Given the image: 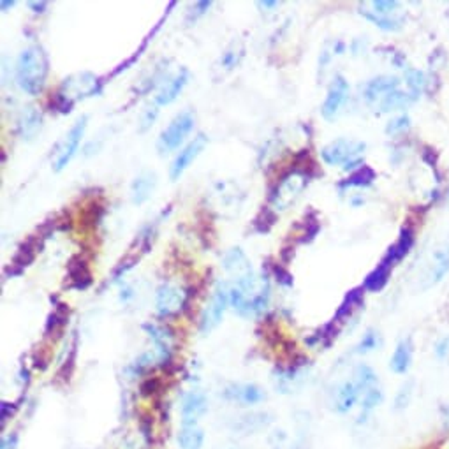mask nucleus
<instances>
[{
    "label": "nucleus",
    "mask_w": 449,
    "mask_h": 449,
    "mask_svg": "<svg viewBox=\"0 0 449 449\" xmlns=\"http://www.w3.org/2000/svg\"><path fill=\"white\" fill-rule=\"evenodd\" d=\"M49 73V60L44 48L32 44L20 53L16 62L18 87L28 95H39L44 90Z\"/></svg>",
    "instance_id": "f257e3e1"
},
{
    "label": "nucleus",
    "mask_w": 449,
    "mask_h": 449,
    "mask_svg": "<svg viewBox=\"0 0 449 449\" xmlns=\"http://www.w3.org/2000/svg\"><path fill=\"white\" fill-rule=\"evenodd\" d=\"M366 150V143L347 138H338L331 141L321 150V159L328 166H342L344 171H352L363 167V153Z\"/></svg>",
    "instance_id": "f03ea898"
},
{
    "label": "nucleus",
    "mask_w": 449,
    "mask_h": 449,
    "mask_svg": "<svg viewBox=\"0 0 449 449\" xmlns=\"http://www.w3.org/2000/svg\"><path fill=\"white\" fill-rule=\"evenodd\" d=\"M194 124L196 116L191 109H185V112L178 113V115L171 120L169 126L160 133L159 141H157V150L160 152V155L174 152V150L180 147L185 141V138L192 133Z\"/></svg>",
    "instance_id": "7ed1b4c3"
},
{
    "label": "nucleus",
    "mask_w": 449,
    "mask_h": 449,
    "mask_svg": "<svg viewBox=\"0 0 449 449\" xmlns=\"http://www.w3.org/2000/svg\"><path fill=\"white\" fill-rule=\"evenodd\" d=\"M310 178H312V174L309 173V169L299 166L293 167V169L287 171V173L277 181L270 199H272V203L277 208H286V206L291 205V201L297 198L299 192L305 188V185L309 184Z\"/></svg>",
    "instance_id": "20e7f679"
},
{
    "label": "nucleus",
    "mask_w": 449,
    "mask_h": 449,
    "mask_svg": "<svg viewBox=\"0 0 449 449\" xmlns=\"http://www.w3.org/2000/svg\"><path fill=\"white\" fill-rule=\"evenodd\" d=\"M87 124H88V116L83 115L81 119L76 120V124L71 127V131L66 134V138L60 141L59 150H56L55 160H53V169L62 171L64 167H66L67 164L73 160V157L76 155L78 148H80L81 140H83V136H85Z\"/></svg>",
    "instance_id": "39448f33"
},
{
    "label": "nucleus",
    "mask_w": 449,
    "mask_h": 449,
    "mask_svg": "<svg viewBox=\"0 0 449 449\" xmlns=\"http://www.w3.org/2000/svg\"><path fill=\"white\" fill-rule=\"evenodd\" d=\"M227 305H229V287H227V284H220L201 313L199 330H201L203 335H208L210 331H213L219 326L224 313H226Z\"/></svg>",
    "instance_id": "423d86ee"
},
{
    "label": "nucleus",
    "mask_w": 449,
    "mask_h": 449,
    "mask_svg": "<svg viewBox=\"0 0 449 449\" xmlns=\"http://www.w3.org/2000/svg\"><path fill=\"white\" fill-rule=\"evenodd\" d=\"M191 298V293H185L184 289L171 286V284H160L157 287L155 306L159 317L176 316L181 309H185Z\"/></svg>",
    "instance_id": "0eeeda50"
},
{
    "label": "nucleus",
    "mask_w": 449,
    "mask_h": 449,
    "mask_svg": "<svg viewBox=\"0 0 449 449\" xmlns=\"http://www.w3.org/2000/svg\"><path fill=\"white\" fill-rule=\"evenodd\" d=\"M349 99V81L345 80L342 74H335V78L331 80L330 88H328L326 99H324L323 106H321V115L324 120L331 122L338 116L340 109L344 108V104Z\"/></svg>",
    "instance_id": "6e6552de"
},
{
    "label": "nucleus",
    "mask_w": 449,
    "mask_h": 449,
    "mask_svg": "<svg viewBox=\"0 0 449 449\" xmlns=\"http://www.w3.org/2000/svg\"><path fill=\"white\" fill-rule=\"evenodd\" d=\"M206 143H208V138H206V134L199 133L198 136H196L194 140H192L191 143L187 145V147L181 148V152L178 153V155L174 157L173 162H171V167H169L171 181L180 180L181 174H184L185 169H187V167L191 166L192 162H194L196 157H198L199 153L203 152V148L206 147Z\"/></svg>",
    "instance_id": "1a4fd4ad"
},
{
    "label": "nucleus",
    "mask_w": 449,
    "mask_h": 449,
    "mask_svg": "<svg viewBox=\"0 0 449 449\" xmlns=\"http://www.w3.org/2000/svg\"><path fill=\"white\" fill-rule=\"evenodd\" d=\"M400 85L402 80L398 76H386V74H383V76L372 78L363 87V101H365V104L369 108H373L384 95L400 88Z\"/></svg>",
    "instance_id": "9d476101"
},
{
    "label": "nucleus",
    "mask_w": 449,
    "mask_h": 449,
    "mask_svg": "<svg viewBox=\"0 0 449 449\" xmlns=\"http://www.w3.org/2000/svg\"><path fill=\"white\" fill-rule=\"evenodd\" d=\"M39 249H41V241H39L37 237H30L27 241H23V244L20 245V249H18L16 254H14L11 265L6 268V277L21 275L23 270L34 263L35 254H37Z\"/></svg>",
    "instance_id": "9b49d317"
},
{
    "label": "nucleus",
    "mask_w": 449,
    "mask_h": 449,
    "mask_svg": "<svg viewBox=\"0 0 449 449\" xmlns=\"http://www.w3.org/2000/svg\"><path fill=\"white\" fill-rule=\"evenodd\" d=\"M188 80H191V73H188L187 67H181L173 78H169V80L162 85V88H160L159 94L155 95V101L153 102H155L157 106L171 104V102L181 94V90L187 87Z\"/></svg>",
    "instance_id": "f8f14e48"
},
{
    "label": "nucleus",
    "mask_w": 449,
    "mask_h": 449,
    "mask_svg": "<svg viewBox=\"0 0 449 449\" xmlns=\"http://www.w3.org/2000/svg\"><path fill=\"white\" fill-rule=\"evenodd\" d=\"M143 330L147 331L148 337L155 344L157 352H159V361L166 363L171 359V351H173V331L167 326H159V324L147 323L143 324Z\"/></svg>",
    "instance_id": "ddd939ff"
},
{
    "label": "nucleus",
    "mask_w": 449,
    "mask_h": 449,
    "mask_svg": "<svg viewBox=\"0 0 449 449\" xmlns=\"http://www.w3.org/2000/svg\"><path fill=\"white\" fill-rule=\"evenodd\" d=\"M224 398L240 402L244 405H256L265 400L266 393L256 384H231L224 391Z\"/></svg>",
    "instance_id": "4468645a"
},
{
    "label": "nucleus",
    "mask_w": 449,
    "mask_h": 449,
    "mask_svg": "<svg viewBox=\"0 0 449 449\" xmlns=\"http://www.w3.org/2000/svg\"><path fill=\"white\" fill-rule=\"evenodd\" d=\"M395 265H397V263H395L390 256H384V258L381 259L379 265L365 277V280H363V289L369 291V293H379V291L386 286L388 280H390L391 270L395 268Z\"/></svg>",
    "instance_id": "2eb2a0df"
},
{
    "label": "nucleus",
    "mask_w": 449,
    "mask_h": 449,
    "mask_svg": "<svg viewBox=\"0 0 449 449\" xmlns=\"http://www.w3.org/2000/svg\"><path fill=\"white\" fill-rule=\"evenodd\" d=\"M412 358H414V344H412L411 337L402 338L390 359L391 372L397 373V376H405L411 370Z\"/></svg>",
    "instance_id": "dca6fc26"
},
{
    "label": "nucleus",
    "mask_w": 449,
    "mask_h": 449,
    "mask_svg": "<svg viewBox=\"0 0 449 449\" xmlns=\"http://www.w3.org/2000/svg\"><path fill=\"white\" fill-rule=\"evenodd\" d=\"M206 397L199 391L185 395L181 404V416H184V426H198V418L206 412Z\"/></svg>",
    "instance_id": "f3484780"
},
{
    "label": "nucleus",
    "mask_w": 449,
    "mask_h": 449,
    "mask_svg": "<svg viewBox=\"0 0 449 449\" xmlns=\"http://www.w3.org/2000/svg\"><path fill=\"white\" fill-rule=\"evenodd\" d=\"M67 275H69V287L76 291H85L92 284V273L88 268L87 259L81 256H74L67 265Z\"/></svg>",
    "instance_id": "a211bd4d"
},
{
    "label": "nucleus",
    "mask_w": 449,
    "mask_h": 449,
    "mask_svg": "<svg viewBox=\"0 0 449 449\" xmlns=\"http://www.w3.org/2000/svg\"><path fill=\"white\" fill-rule=\"evenodd\" d=\"M359 395L361 393L356 388L354 381H345V383L338 384L333 391V409L338 414H345L354 407Z\"/></svg>",
    "instance_id": "6ab92c4d"
},
{
    "label": "nucleus",
    "mask_w": 449,
    "mask_h": 449,
    "mask_svg": "<svg viewBox=\"0 0 449 449\" xmlns=\"http://www.w3.org/2000/svg\"><path fill=\"white\" fill-rule=\"evenodd\" d=\"M416 99L409 94V90H397L390 92V94L384 95L376 106H373V112L376 113H391V112H400V109H407L409 106L414 104Z\"/></svg>",
    "instance_id": "aec40b11"
},
{
    "label": "nucleus",
    "mask_w": 449,
    "mask_h": 449,
    "mask_svg": "<svg viewBox=\"0 0 449 449\" xmlns=\"http://www.w3.org/2000/svg\"><path fill=\"white\" fill-rule=\"evenodd\" d=\"M155 185V173H152V171H143L141 174H138V176L134 178L133 185H131V199H133L134 205H143L145 201H148Z\"/></svg>",
    "instance_id": "412c9836"
},
{
    "label": "nucleus",
    "mask_w": 449,
    "mask_h": 449,
    "mask_svg": "<svg viewBox=\"0 0 449 449\" xmlns=\"http://www.w3.org/2000/svg\"><path fill=\"white\" fill-rule=\"evenodd\" d=\"M42 116L35 108H25L18 119L16 131L23 140H34L37 133L41 131Z\"/></svg>",
    "instance_id": "4be33fe9"
},
{
    "label": "nucleus",
    "mask_w": 449,
    "mask_h": 449,
    "mask_svg": "<svg viewBox=\"0 0 449 449\" xmlns=\"http://www.w3.org/2000/svg\"><path fill=\"white\" fill-rule=\"evenodd\" d=\"M377 180V173L370 166H363L359 169H356L354 173L349 174L345 180L338 181V191L344 192L347 188H366L372 187L373 181Z\"/></svg>",
    "instance_id": "5701e85b"
},
{
    "label": "nucleus",
    "mask_w": 449,
    "mask_h": 449,
    "mask_svg": "<svg viewBox=\"0 0 449 449\" xmlns=\"http://www.w3.org/2000/svg\"><path fill=\"white\" fill-rule=\"evenodd\" d=\"M404 80H405V85H407L409 94H411L416 101H419V97L429 90L430 80L423 71L414 69V67L409 66L407 69L404 71Z\"/></svg>",
    "instance_id": "b1692460"
},
{
    "label": "nucleus",
    "mask_w": 449,
    "mask_h": 449,
    "mask_svg": "<svg viewBox=\"0 0 449 449\" xmlns=\"http://www.w3.org/2000/svg\"><path fill=\"white\" fill-rule=\"evenodd\" d=\"M449 273V247L433 252L432 266L429 268V287L436 286Z\"/></svg>",
    "instance_id": "393cba45"
},
{
    "label": "nucleus",
    "mask_w": 449,
    "mask_h": 449,
    "mask_svg": "<svg viewBox=\"0 0 449 449\" xmlns=\"http://www.w3.org/2000/svg\"><path fill=\"white\" fill-rule=\"evenodd\" d=\"M359 14H361L363 18H365L366 21H370V23L373 25V27L381 28V30L384 32H398L404 28V16H397V18H384V16H377V14H373L372 11L366 9L363 4H359Z\"/></svg>",
    "instance_id": "a878e982"
},
{
    "label": "nucleus",
    "mask_w": 449,
    "mask_h": 449,
    "mask_svg": "<svg viewBox=\"0 0 449 449\" xmlns=\"http://www.w3.org/2000/svg\"><path fill=\"white\" fill-rule=\"evenodd\" d=\"M412 245H414V229H412L411 226H404L402 227L397 244H393L388 249V254H390L395 261L400 263L402 259L411 252Z\"/></svg>",
    "instance_id": "bb28decb"
},
{
    "label": "nucleus",
    "mask_w": 449,
    "mask_h": 449,
    "mask_svg": "<svg viewBox=\"0 0 449 449\" xmlns=\"http://www.w3.org/2000/svg\"><path fill=\"white\" fill-rule=\"evenodd\" d=\"M363 294H365V289L361 287H356V289H351L347 294H345L344 301H342V305L338 306L337 313H335L333 321L335 323H344L345 319H349V316H351L352 312H354L356 306H359L363 303Z\"/></svg>",
    "instance_id": "cd10ccee"
},
{
    "label": "nucleus",
    "mask_w": 449,
    "mask_h": 449,
    "mask_svg": "<svg viewBox=\"0 0 449 449\" xmlns=\"http://www.w3.org/2000/svg\"><path fill=\"white\" fill-rule=\"evenodd\" d=\"M354 384L359 390V393L365 395L366 391L372 390L377 386V376L372 370V366L365 365V363H359L354 369Z\"/></svg>",
    "instance_id": "c85d7f7f"
},
{
    "label": "nucleus",
    "mask_w": 449,
    "mask_h": 449,
    "mask_svg": "<svg viewBox=\"0 0 449 449\" xmlns=\"http://www.w3.org/2000/svg\"><path fill=\"white\" fill-rule=\"evenodd\" d=\"M205 443V433L198 426H184L178 436V444L181 449H201Z\"/></svg>",
    "instance_id": "c756f323"
},
{
    "label": "nucleus",
    "mask_w": 449,
    "mask_h": 449,
    "mask_svg": "<svg viewBox=\"0 0 449 449\" xmlns=\"http://www.w3.org/2000/svg\"><path fill=\"white\" fill-rule=\"evenodd\" d=\"M384 400V393L381 388H372V390L366 391L365 395H363V400H361V414H359L358 418V423H363L366 418H369L370 414L373 412V409L379 407L381 404H383Z\"/></svg>",
    "instance_id": "7c9ffc66"
},
{
    "label": "nucleus",
    "mask_w": 449,
    "mask_h": 449,
    "mask_svg": "<svg viewBox=\"0 0 449 449\" xmlns=\"http://www.w3.org/2000/svg\"><path fill=\"white\" fill-rule=\"evenodd\" d=\"M369 11H372L377 16L397 18L400 16V2L398 0H372L369 4H363Z\"/></svg>",
    "instance_id": "2f4dec72"
},
{
    "label": "nucleus",
    "mask_w": 449,
    "mask_h": 449,
    "mask_svg": "<svg viewBox=\"0 0 449 449\" xmlns=\"http://www.w3.org/2000/svg\"><path fill=\"white\" fill-rule=\"evenodd\" d=\"M381 345H383V340H381L379 331L366 330V333L363 335L361 340H359L358 344H356L354 352H356V354H369V352H372V351H376V349H379Z\"/></svg>",
    "instance_id": "473e14b6"
},
{
    "label": "nucleus",
    "mask_w": 449,
    "mask_h": 449,
    "mask_svg": "<svg viewBox=\"0 0 449 449\" xmlns=\"http://www.w3.org/2000/svg\"><path fill=\"white\" fill-rule=\"evenodd\" d=\"M73 106H74L73 99L60 90L56 92V94H53V97L49 99V108H52V112L60 113V115H67V113L73 112Z\"/></svg>",
    "instance_id": "72a5a7b5"
},
{
    "label": "nucleus",
    "mask_w": 449,
    "mask_h": 449,
    "mask_svg": "<svg viewBox=\"0 0 449 449\" xmlns=\"http://www.w3.org/2000/svg\"><path fill=\"white\" fill-rule=\"evenodd\" d=\"M275 220H277V215L272 212V210L263 208L261 212L258 213V217L254 219V229L261 234L268 233V231L273 227V224H275Z\"/></svg>",
    "instance_id": "f704fd0d"
},
{
    "label": "nucleus",
    "mask_w": 449,
    "mask_h": 449,
    "mask_svg": "<svg viewBox=\"0 0 449 449\" xmlns=\"http://www.w3.org/2000/svg\"><path fill=\"white\" fill-rule=\"evenodd\" d=\"M411 129V116L409 115H398L393 120H390L386 126L388 136H398Z\"/></svg>",
    "instance_id": "c9c22d12"
},
{
    "label": "nucleus",
    "mask_w": 449,
    "mask_h": 449,
    "mask_svg": "<svg viewBox=\"0 0 449 449\" xmlns=\"http://www.w3.org/2000/svg\"><path fill=\"white\" fill-rule=\"evenodd\" d=\"M412 390H414V383H412V381H409V383H405L404 386L400 388V391H398L397 397H395V411H404V409L411 404Z\"/></svg>",
    "instance_id": "e433bc0d"
},
{
    "label": "nucleus",
    "mask_w": 449,
    "mask_h": 449,
    "mask_svg": "<svg viewBox=\"0 0 449 449\" xmlns=\"http://www.w3.org/2000/svg\"><path fill=\"white\" fill-rule=\"evenodd\" d=\"M212 7V0H201V2H196L192 6V9L187 14V23H194L198 18H201L203 14H206V11Z\"/></svg>",
    "instance_id": "4c0bfd02"
},
{
    "label": "nucleus",
    "mask_w": 449,
    "mask_h": 449,
    "mask_svg": "<svg viewBox=\"0 0 449 449\" xmlns=\"http://www.w3.org/2000/svg\"><path fill=\"white\" fill-rule=\"evenodd\" d=\"M272 272H273V275H275L277 282H279L280 286H286V287L293 286V275H291V273L287 272V270L284 268L282 265H279V263H277V265H273Z\"/></svg>",
    "instance_id": "58836bf2"
},
{
    "label": "nucleus",
    "mask_w": 449,
    "mask_h": 449,
    "mask_svg": "<svg viewBox=\"0 0 449 449\" xmlns=\"http://www.w3.org/2000/svg\"><path fill=\"white\" fill-rule=\"evenodd\" d=\"M159 106L153 102V106H148L147 109H145L143 116H141V131H147L150 126H153V122H155L157 115H159Z\"/></svg>",
    "instance_id": "ea45409f"
},
{
    "label": "nucleus",
    "mask_w": 449,
    "mask_h": 449,
    "mask_svg": "<svg viewBox=\"0 0 449 449\" xmlns=\"http://www.w3.org/2000/svg\"><path fill=\"white\" fill-rule=\"evenodd\" d=\"M433 354L437 359L444 361L449 358V337H443L441 340H437L436 347H433Z\"/></svg>",
    "instance_id": "a19ab883"
},
{
    "label": "nucleus",
    "mask_w": 449,
    "mask_h": 449,
    "mask_svg": "<svg viewBox=\"0 0 449 449\" xmlns=\"http://www.w3.org/2000/svg\"><path fill=\"white\" fill-rule=\"evenodd\" d=\"M157 388H159V381H157V379H147L143 384H141V393H143V395H152V393H155Z\"/></svg>",
    "instance_id": "79ce46f5"
},
{
    "label": "nucleus",
    "mask_w": 449,
    "mask_h": 449,
    "mask_svg": "<svg viewBox=\"0 0 449 449\" xmlns=\"http://www.w3.org/2000/svg\"><path fill=\"white\" fill-rule=\"evenodd\" d=\"M220 62H222V66H224V67H227V69H231V67L237 66L238 59H237V55H234L233 52H227L226 55L222 56V60H220Z\"/></svg>",
    "instance_id": "37998d69"
},
{
    "label": "nucleus",
    "mask_w": 449,
    "mask_h": 449,
    "mask_svg": "<svg viewBox=\"0 0 449 449\" xmlns=\"http://www.w3.org/2000/svg\"><path fill=\"white\" fill-rule=\"evenodd\" d=\"M16 446H18V437L9 436L7 439L2 441V448L0 449H16Z\"/></svg>",
    "instance_id": "c03bdc74"
},
{
    "label": "nucleus",
    "mask_w": 449,
    "mask_h": 449,
    "mask_svg": "<svg viewBox=\"0 0 449 449\" xmlns=\"http://www.w3.org/2000/svg\"><path fill=\"white\" fill-rule=\"evenodd\" d=\"M277 6H279V2H277V0H259L258 2L259 9H275Z\"/></svg>",
    "instance_id": "a18cd8bd"
},
{
    "label": "nucleus",
    "mask_w": 449,
    "mask_h": 449,
    "mask_svg": "<svg viewBox=\"0 0 449 449\" xmlns=\"http://www.w3.org/2000/svg\"><path fill=\"white\" fill-rule=\"evenodd\" d=\"M28 7H30L34 13H44L46 7H48V2H28Z\"/></svg>",
    "instance_id": "49530a36"
},
{
    "label": "nucleus",
    "mask_w": 449,
    "mask_h": 449,
    "mask_svg": "<svg viewBox=\"0 0 449 449\" xmlns=\"http://www.w3.org/2000/svg\"><path fill=\"white\" fill-rule=\"evenodd\" d=\"M345 52V42H342V41H337L335 42V46H333V53L335 55H342V53Z\"/></svg>",
    "instance_id": "de8ad7c7"
},
{
    "label": "nucleus",
    "mask_w": 449,
    "mask_h": 449,
    "mask_svg": "<svg viewBox=\"0 0 449 449\" xmlns=\"http://www.w3.org/2000/svg\"><path fill=\"white\" fill-rule=\"evenodd\" d=\"M129 298H133V291H131V287H126V289H122V294H120V299H124V301H127Z\"/></svg>",
    "instance_id": "09e8293b"
},
{
    "label": "nucleus",
    "mask_w": 449,
    "mask_h": 449,
    "mask_svg": "<svg viewBox=\"0 0 449 449\" xmlns=\"http://www.w3.org/2000/svg\"><path fill=\"white\" fill-rule=\"evenodd\" d=\"M14 6H16V0H11V2L4 0V2H2V11H4V13H7V9H9V7H14Z\"/></svg>",
    "instance_id": "8fccbe9b"
}]
</instances>
